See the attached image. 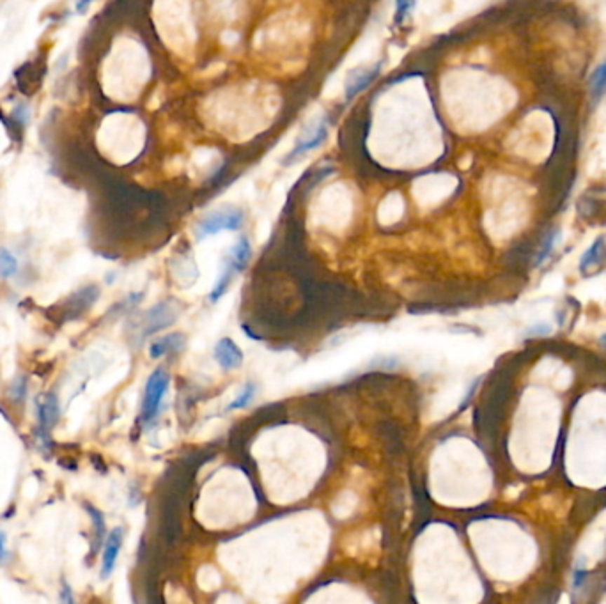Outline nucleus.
I'll list each match as a JSON object with an SVG mask.
<instances>
[{
  "label": "nucleus",
  "instance_id": "obj_17",
  "mask_svg": "<svg viewBox=\"0 0 606 604\" xmlns=\"http://www.w3.org/2000/svg\"><path fill=\"white\" fill-rule=\"evenodd\" d=\"M8 397L11 403L22 404L27 397V376H16L8 388Z\"/></svg>",
  "mask_w": 606,
  "mask_h": 604
},
{
  "label": "nucleus",
  "instance_id": "obj_7",
  "mask_svg": "<svg viewBox=\"0 0 606 604\" xmlns=\"http://www.w3.org/2000/svg\"><path fill=\"white\" fill-rule=\"evenodd\" d=\"M215 360L225 370L240 369L241 363H243V353L234 340L225 337V339L218 340L217 347H215Z\"/></svg>",
  "mask_w": 606,
  "mask_h": 604
},
{
  "label": "nucleus",
  "instance_id": "obj_10",
  "mask_svg": "<svg viewBox=\"0 0 606 604\" xmlns=\"http://www.w3.org/2000/svg\"><path fill=\"white\" fill-rule=\"evenodd\" d=\"M606 255V239L605 236H599L587 250L584 252V255L580 257V269L584 273L588 271V268H594V266H601L602 259Z\"/></svg>",
  "mask_w": 606,
  "mask_h": 604
},
{
  "label": "nucleus",
  "instance_id": "obj_22",
  "mask_svg": "<svg viewBox=\"0 0 606 604\" xmlns=\"http://www.w3.org/2000/svg\"><path fill=\"white\" fill-rule=\"evenodd\" d=\"M60 600H62V603H73L72 589H69V585H67V583H64V585H62V593H60Z\"/></svg>",
  "mask_w": 606,
  "mask_h": 604
},
{
  "label": "nucleus",
  "instance_id": "obj_11",
  "mask_svg": "<svg viewBox=\"0 0 606 604\" xmlns=\"http://www.w3.org/2000/svg\"><path fill=\"white\" fill-rule=\"evenodd\" d=\"M183 346H184L183 337H181L180 333H174V335H167L154 340V342L151 344L149 354L151 358H161V356L173 353V351H180Z\"/></svg>",
  "mask_w": 606,
  "mask_h": 604
},
{
  "label": "nucleus",
  "instance_id": "obj_8",
  "mask_svg": "<svg viewBox=\"0 0 606 604\" xmlns=\"http://www.w3.org/2000/svg\"><path fill=\"white\" fill-rule=\"evenodd\" d=\"M43 76H45V66L41 67V62H38V60L23 64L15 73L16 86L23 94H32L38 89L39 83L43 82Z\"/></svg>",
  "mask_w": 606,
  "mask_h": 604
},
{
  "label": "nucleus",
  "instance_id": "obj_19",
  "mask_svg": "<svg viewBox=\"0 0 606 604\" xmlns=\"http://www.w3.org/2000/svg\"><path fill=\"white\" fill-rule=\"evenodd\" d=\"M417 0H396V23L397 25H403L408 16L412 15V11L415 9Z\"/></svg>",
  "mask_w": 606,
  "mask_h": 604
},
{
  "label": "nucleus",
  "instance_id": "obj_23",
  "mask_svg": "<svg viewBox=\"0 0 606 604\" xmlns=\"http://www.w3.org/2000/svg\"><path fill=\"white\" fill-rule=\"evenodd\" d=\"M89 6H90V0H76V13H79V15H83V13H87Z\"/></svg>",
  "mask_w": 606,
  "mask_h": 604
},
{
  "label": "nucleus",
  "instance_id": "obj_24",
  "mask_svg": "<svg viewBox=\"0 0 606 604\" xmlns=\"http://www.w3.org/2000/svg\"><path fill=\"white\" fill-rule=\"evenodd\" d=\"M601 344H602V346H605V347H606V333H605V335H602V337H601Z\"/></svg>",
  "mask_w": 606,
  "mask_h": 604
},
{
  "label": "nucleus",
  "instance_id": "obj_16",
  "mask_svg": "<svg viewBox=\"0 0 606 604\" xmlns=\"http://www.w3.org/2000/svg\"><path fill=\"white\" fill-rule=\"evenodd\" d=\"M18 259L15 254L8 250V248H2L0 246V278H11L18 273Z\"/></svg>",
  "mask_w": 606,
  "mask_h": 604
},
{
  "label": "nucleus",
  "instance_id": "obj_14",
  "mask_svg": "<svg viewBox=\"0 0 606 604\" xmlns=\"http://www.w3.org/2000/svg\"><path fill=\"white\" fill-rule=\"evenodd\" d=\"M83 509H86L87 514L90 516V519H93V526H94L93 553H96V549L100 548V544L103 542V539H105V532H107L105 519H103V514H101L100 509L93 507L90 504H83Z\"/></svg>",
  "mask_w": 606,
  "mask_h": 604
},
{
  "label": "nucleus",
  "instance_id": "obj_6",
  "mask_svg": "<svg viewBox=\"0 0 606 604\" xmlns=\"http://www.w3.org/2000/svg\"><path fill=\"white\" fill-rule=\"evenodd\" d=\"M36 408H38V420L39 427L43 431H50L52 427H55V424L59 422L60 417V408H59V399H57L55 394L46 392L38 396L36 399Z\"/></svg>",
  "mask_w": 606,
  "mask_h": 604
},
{
  "label": "nucleus",
  "instance_id": "obj_13",
  "mask_svg": "<svg viewBox=\"0 0 606 604\" xmlns=\"http://www.w3.org/2000/svg\"><path fill=\"white\" fill-rule=\"evenodd\" d=\"M588 90H591V98L594 103H598L606 94V59L592 71L591 80H588Z\"/></svg>",
  "mask_w": 606,
  "mask_h": 604
},
{
  "label": "nucleus",
  "instance_id": "obj_4",
  "mask_svg": "<svg viewBox=\"0 0 606 604\" xmlns=\"http://www.w3.org/2000/svg\"><path fill=\"white\" fill-rule=\"evenodd\" d=\"M379 71H382V62H376L372 66L367 67H358V69L351 71L346 79V87H344V100L346 103L353 100L356 94H360L362 90H365L370 83L378 79Z\"/></svg>",
  "mask_w": 606,
  "mask_h": 604
},
{
  "label": "nucleus",
  "instance_id": "obj_15",
  "mask_svg": "<svg viewBox=\"0 0 606 604\" xmlns=\"http://www.w3.org/2000/svg\"><path fill=\"white\" fill-rule=\"evenodd\" d=\"M234 273H238V271H236V269L232 268V266L229 264V262H225L224 271H222V275L218 276L217 283H215V288L211 289V295H210L211 302H213V303L218 302V300H220L222 296L225 295V291H227L229 286H231L232 276H234Z\"/></svg>",
  "mask_w": 606,
  "mask_h": 604
},
{
  "label": "nucleus",
  "instance_id": "obj_12",
  "mask_svg": "<svg viewBox=\"0 0 606 604\" xmlns=\"http://www.w3.org/2000/svg\"><path fill=\"white\" fill-rule=\"evenodd\" d=\"M250 243H248V239L243 236V238L238 239V243L232 246L229 259L225 262H229L236 271H243V269L247 268L248 261H250Z\"/></svg>",
  "mask_w": 606,
  "mask_h": 604
},
{
  "label": "nucleus",
  "instance_id": "obj_2",
  "mask_svg": "<svg viewBox=\"0 0 606 604\" xmlns=\"http://www.w3.org/2000/svg\"><path fill=\"white\" fill-rule=\"evenodd\" d=\"M328 137V119L321 117V119L316 121L314 124L307 126L302 131L299 138L296 140L295 147L288 153V156L284 158L282 163L284 165H295L296 161H299L302 158L307 156L309 153H312L314 149L323 146V142Z\"/></svg>",
  "mask_w": 606,
  "mask_h": 604
},
{
  "label": "nucleus",
  "instance_id": "obj_20",
  "mask_svg": "<svg viewBox=\"0 0 606 604\" xmlns=\"http://www.w3.org/2000/svg\"><path fill=\"white\" fill-rule=\"evenodd\" d=\"M254 396H255V384L248 383L247 387L243 388V392L240 394V397L229 404V410H241V408L248 406V404L252 403V399H254Z\"/></svg>",
  "mask_w": 606,
  "mask_h": 604
},
{
  "label": "nucleus",
  "instance_id": "obj_3",
  "mask_svg": "<svg viewBox=\"0 0 606 604\" xmlns=\"http://www.w3.org/2000/svg\"><path fill=\"white\" fill-rule=\"evenodd\" d=\"M168 383H170V377L163 369H156L147 380L142 399V420L146 424L153 420L158 415V411H160L161 401H163L165 394H167Z\"/></svg>",
  "mask_w": 606,
  "mask_h": 604
},
{
  "label": "nucleus",
  "instance_id": "obj_5",
  "mask_svg": "<svg viewBox=\"0 0 606 604\" xmlns=\"http://www.w3.org/2000/svg\"><path fill=\"white\" fill-rule=\"evenodd\" d=\"M124 534L123 528H114L109 535H107L105 542H103V560H101V578L107 579L116 569V562L119 558L121 548H123Z\"/></svg>",
  "mask_w": 606,
  "mask_h": 604
},
{
  "label": "nucleus",
  "instance_id": "obj_18",
  "mask_svg": "<svg viewBox=\"0 0 606 604\" xmlns=\"http://www.w3.org/2000/svg\"><path fill=\"white\" fill-rule=\"evenodd\" d=\"M558 238H560V232H558V231L550 232V234H548V238L544 239V243H543V248H541L539 255H537V257H535V264L541 266V262H544L548 257H550L551 252H553V248H555V246H557Z\"/></svg>",
  "mask_w": 606,
  "mask_h": 604
},
{
  "label": "nucleus",
  "instance_id": "obj_21",
  "mask_svg": "<svg viewBox=\"0 0 606 604\" xmlns=\"http://www.w3.org/2000/svg\"><path fill=\"white\" fill-rule=\"evenodd\" d=\"M9 558L8 551V535L4 532H0V563H4Z\"/></svg>",
  "mask_w": 606,
  "mask_h": 604
},
{
  "label": "nucleus",
  "instance_id": "obj_1",
  "mask_svg": "<svg viewBox=\"0 0 606 604\" xmlns=\"http://www.w3.org/2000/svg\"><path fill=\"white\" fill-rule=\"evenodd\" d=\"M243 220L245 215L241 209H220V211L210 213L208 217L202 218V220L198 222L197 229H195V234H197L198 239H202L224 231H238V229H241V225H243Z\"/></svg>",
  "mask_w": 606,
  "mask_h": 604
},
{
  "label": "nucleus",
  "instance_id": "obj_9",
  "mask_svg": "<svg viewBox=\"0 0 606 604\" xmlns=\"http://www.w3.org/2000/svg\"><path fill=\"white\" fill-rule=\"evenodd\" d=\"M96 298H97V289L93 288V286H90V288H86L83 291L75 293L72 298L67 300V305L66 309H64V317H66V319L67 317L73 319V317L80 316V314L83 312V309H89Z\"/></svg>",
  "mask_w": 606,
  "mask_h": 604
}]
</instances>
